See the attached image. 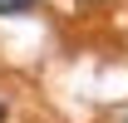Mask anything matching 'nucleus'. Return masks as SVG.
Returning a JSON list of instances; mask_svg holds the SVG:
<instances>
[{"instance_id":"nucleus-1","label":"nucleus","mask_w":128,"mask_h":123,"mask_svg":"<svg viewBox=\"0 0 128 123\" xmlns=\"http://www.w3.org/2000/svg\"><path fill=\"white\" fill-rule=\"evenodd\" d=\"M34 10V0H0V15H25Z\"/></svg>"},{"instance_id":"nucleus-2","label":"nucleus","mask_w":128,"mask_h":123,"mask_svg":"<svg viewBox=\"0 0 128 123\" xmlns=\"http://www.w3.org/2000/svg\"><path fill=\"white\" fill-rule=\"evenodd\" d=\"M79 5H108V0H79Z\"/></svg>"},{"instance_id":"nucleus-3","label":"nucleus","mask_w":128,"mask_h":123,"mask_svg":"<svg viewBox=\"0 0 128 123\" xmlns=\"http://www.w3.org/2000/svg\"><path fill=\"white\" fill-rule=\"evenodd\" d=\"M0 123H5V108H0Z\"/></svg>"}]
</instances>
